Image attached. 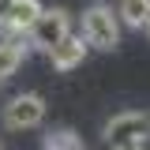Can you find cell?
Listing matches in <instances>:
<instances>
[{
  "label": "cell",
  "mask_w": 150,
  "mask_h": 150,
  "mask_svg": "<svg viewBox=\"0 0 150 150\" xmlns=\"http://www.w3.org/2000/svg\"><path fill=\"white\" fill-rule=\"evenodd\" d=\"M83 41L90 49H116L120 45V19L112 15L109 4H90L83 11Z\"/></svg>",
  "instance_id": "cell-1"
},
{
  "label": "cell",
  "mask_w": 150,
  "mask_h": 150,
  "mask_svg": "<svg viewBox=\"0 0 150 150\" xmlns=\"http://www.w3.org/2000/svg\"><path fill=\"white\" fill-rule=\"evenodd\" d=\"M68 30H71V19H68V11H64V8H41V11L34 15V23H30L23 34H26V41H30L34 49L49 53V49H53V45L68 34Z\"/></svg>",
  "instance_id": "cell-2"
},
{
  "label": "cell",
  "mask_w": 150,
  "mask_h": 150,
  "mask_svg": "<svg viewBox=\"0 0 150 150\" xmlns=\"http://www.w3.org/2000/svg\"><path fill=\"white\" fill-rule=\"evenodd\" d=\"M150 139V112H116L105 124V143L109 150L120 146H139Z\"/></svg>",
  "instance_id": "cell-3"
},
{
  "label": "cell",
  "mask_w": 150,
  "mask_h": 150,
  "mask_svg": "<svg viewBox=\"0 0 150 150\" xmlns=\"http://www.w3.org/2000/svg\"><path fill=\"white\" fill-rule=\"evenodd\" d=\"M41 120H45V101H41L38 94H19V98H11V101L4 105V124L11 131L38 128Z\"/></svg>",
  "instance_id": "cell-4"
},
{
  "label": "cell",
  "mask_w": 150,
  "mask_h": 150,
  "mask_svg": "<svg viewBox=\"0 0 150 150\" xmlns=\"http://www.w3.org/2000/svg\"><path fill=\"white\" fill-rule=\"evenodd\" d=\"M86 49H90V45L83 41V34H71V30H68V34L49 49V60H53L56 71H71V68H79V64L86 60Z\"/></svg>",
  "instance_id": "cell-5"
},
{
  "label": "cell",
  "mask_w": 150,
  "mask_h": 150,
  "mask_svg": "<svg viewBox=\"0 0 150 150\" xmlns=\"http://www.w3.org/2000/svg\"><path fill=\"white\" fill-rule=\"evenodd\" d=\"M38 11H41L38 0H11V4H8V15L0 19V26H4L8 34H23V30L34 23Z\"/></svg>",
  "instance_id": "cell-6"
},
{
  "label": "cell",
  "mask_w": 150,
  "mask_h": 150,
  "mask_svg": "<svg viewBox=\"0 0 150 150\" xmlns=\"http://www.w3.org/2000/svg\"><path fill=\"white\" fill-rule=\"evenodd\" d=\"M23 34H11L0 41V83L8 79V75H15V68L23 64Z\"/></svg>",
  "instance_id": "cell-7"
},
{
  "label": "cell",
  "mask_w": 150,
  "mask_h": 150,
  "mask_svg": "<svg viewBox=\"0 0 150 150\" xmlns=\"http://www.w3.org/2000/svg\"><path fill=\"white\" fill-rule=\"evenodd\" d=\"M146 15H150V0H120L116 4V19L128 26H143Z\"/></svg>",
  "instance_id": "cell-8"
},
{
  "label": "cell",
  "mask_w": 150,
  "mask_h": 150,
  "mask_svg": "<svg viewBox=\"0 0 150 150\" xmlns=\"http://www.w3.org/2000/svg\"><path fill=\"white\" fill-rule=\"evenodd\" d=\"M45 150H86V146H83V139H79L75 131L56 128V131H49V135H45Z\"/></svg>",
  "instance_id": "cell-9"
},
{
  "label": "cell",
  "mask_w": 150,
  "mask_h": 150,
  "mask_svg": "<svg viewBox=\"0 0 150 150\" xmlns=\"http://www.w3.org/2000/svg\"><path fill=\"white\" fill-rule=\"evenodd\" d=\"M8 4H11V0H0V19L8 15Z\"/></svg>",
  "instance_id": "cell-10"
},
{
  "label": "cell",
  "mask_w": 150,
  "mask_h": 150,
  "mask_svg": "<svg viewBox=\"0 0 150 150\" xmlns=\"http://www.w3.org/2000/svg\"><path fill=\"white\" fill-rule=\"evenodd\" d=\"M120 150H143V143H139V146H120Z\"/></svg>",
  "instance_id": "cell-11"
},
{
  "label": "cell",
  "mask_w": 150,
  "mask_h": 150,
  "mask_svg": "<svg viewBox=\"0 0 150 150\" xmlns=\"http://www.w3.org/2000/svg\"><path fill=\"white\" fill-rule=\"evenodd\" d=\"M143 26H146V34H150V15H146V23H143Z\"/></svg>",
  "instance_id": "cell-12"
}]
</instances>
